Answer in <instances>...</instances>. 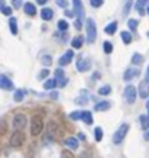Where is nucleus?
<instances>
[{"mask_svg": "<svg viewBox=\"0 0 149 158\" xmlns=\"http://www.w3.org/2000/svg\"><path fill=\"white\" fill-rule=\"evenodd\" d=\"M61 158H75L74 157V154L71 151H68V149H64L62 154H61Z\"/></svg>", "mask_w": 149, "mask_h": 158, "instance_id": "nucleus-36", "label": "nucleus"}, {"mask_svg": "<svg viewBox=\"0 0 149 158\" xmlns=\"http://www.w3.org/2000/svg\"><path fill=\"white\" fill-rule=\"evenodd\" d=\"M2 13L6 15V16H10V15H12V7H9V6H5V7L2 9Z\"/></svg>", "mask_w": 149, "mask_h": 158, "instance_id": "nucleus-39", "label": "nucleus"}, {"mask_svg": "<svg viewBox=\"0 0 149 158\" xmlns=\"http://www.w3.org/2000/svg\"><path fill=\"white\" fill-rule=\"evenodd\" d=\"M75 67H77L78 71H81V73L88 71V70H90V67H91V62H90V60H86V58H78Z\"/></svg>", "mask_w": 149, "mask_h": 158, "instance_id": "nucleus-11", "label": "nucleus"}, {"mask_svg": "<svg viewBox=\"0 0 149 158\" xmlns=\"http://www.w3.org/2000/svg\"><path fill=\"white\" fill-rule=\"evenodd\" d=\"M94 136H96L97 142H100L101 139H103V129H101L100 126H97L96 129H94Z\"/></svg>", "mask_w": 149, "mask_h": 158, "instance_id": "nucleus-31", "label": "nucleus"}, {"mask_svg": "<svg viewBox=\"0 0 149 158\" xmlns=\"http://www.w3.org/2000/svg\"><path fill=\"white\" fill-rule=\"evenodd\" d=\"M65 145H67V148H70V149H78L80 142H78L77 138H72V136H70V138L65 139Z\"/></svg>", "mask_w": 149, "mask_h": 158, "instance_id": "nucleus-14", "label": "nucleus"}, {"mask_svg": "<svg viewBox=\"0 0 149 158\" xmlns=\"http://www.w3.org/2000/svg\"><path fill=\"white\" fill-rule=\"evenodd\" d=\"M23 97H25V90H16L14 91V96H13V100L14 102H22L23 100Z\"/></svg>", "mask_w": 149, "mask_h": 158, "instance_id": "nucleus-28", "label": "nucleus"}, {"mask_svg": "<svg viewBox=\"0 0 149 158\" xmlns=\"http://www.w3.org/2000/svg\"><path fill=\"white\" fill-rule=\"evenodd\" d=\"M7 132V122L5 119L0 120V135H5Z\"/></svg>", "mask_w": 149, "mask_h": 158, "instance_id": "nucleus-32", "label": "nucleus"}, {"mask_svg": "<svg viewBox=\"0 0 149 158\" xmlns=\"http://www.w3.org/2000/svg\"><path fill=\"white\" fill-rule=\"evenodd\" d=\"M9 28H10V32L13 35H18V22L14 18H10L9 19Z\"/></svg>", "mask_w": 149, "mask_h": 158, "instance_id": "nucleus-23", "label": "nucleus"}, {"mask_svg": "<svg viewBox=\"0 0 149 158\" xmlns=\"http://www.w3.org/2000/svg\"><path fill=\"white\" fill-rule=\"evenodd\" d=\"M148 15H149V6H148Z\"/></svg>", "mask_w": 149, "mask_h": 158, "instance_id": "nucleus-52", "label": "nucleus"}, {"mask_svg": "<svg viewBox=\"0 0 149 158\" xmlns=\"http://www.w3.org/2000/svg\"><path fill=\"white\" fill-rule=\"evenodd\" d=\"M83 42H84V38L78 35V36H75V38L71 41V45H72V48L77 49V48H81L83 47Z\"/></svg>", "mask_w": 149, "mask_h": 158, "instance_id": "nucleus-21", "label": "nucleus"}, {"mask_svg": "<svg viewBox=\"0 0 149 158\" xmlns=\"http://www.w3.org/2000/svg\"><path fill=\"white\" fill-rule=\"evenodd\" d=\"M42 62L45 64V65H51V64H52V57H51V55H43Z\"/></svg>", "mask_w": 149, "mask_h": 158, "instance_id": "nucleus-35", "label": "nucleus"}, {"mask_svg": "<svg viewBox=\"0 0 149 158\" xmlns=\"http://www.w3.org/2000/svg\"><path fill=\"white\" fill-rule=\"evenodd\" d=\"M136 87L129 84V86H126L125 91H123V97H125V100L129 103V105H133L136 102Z\"/></svg>", "mask_w": 149, "mask_h": 158, "instance_id": "nucleus-5", "label": "nucleus"}, {"mask_svg": "<svg viewBox=\"0 0 149 158\" xmlns=\"http://www.w3.org/2000/svg\"><path fill=\"white\" fill-rule=\"evenodd\" d=\"M86 31H87V41L88 44H94L97 39V28L94 19H87L86 20Z\"/></svg>", "mask_w": 149, "mask_h": 158, "instance_id": "nucleus-1", "label": "nucleus"}, {"mask_svg": "<svg viewBox=\"0 0 149 158\" xmlns=\"http://www.w3.org/2000/svg\"><path fill=\"white\" fill-rule=\"evenodd\" d=\"M6 6V3H5V0H0V12H2V9Z\"/></svg>", "mask_w": 149, "mask_h": 158, "instance_id": "nucleus-46", "label": "nucleus"}, {"mask_svg": "<svg viewBox=\"0 0 149 158\" xmlns=\"http://www.w3.org/2000/svg\"><path fill=\"white\" fill-rule=\"evenodd\" d=\"M138 94H139L142 99H148V97H149V80H146V78H145L143 81H140Z\"/></svg>", "mask_w": 149, "mask_h": 158, "instance_id": "nucleus-8", "label": "nucleus"}, {"mask_svg": "<svg viewBox=\"0 0 149 158\" xmlns=\"http://www.w3.org/2000/svg\"><path fill=\"white\" fill-rule=\"evenodd\" d=\"M36 2H38V5H45V3H46V2H48V0H36Z\"/></svg>", "mask_w": 149, "mask_h": 158, "instance_id": "nucleus-47", "label": "nucleus"}, {"mask_svg": "<svg viewBox=\"0 0 149 158\" xmlns=\"http://www.w3.org/2000/svg\"><path fill=\"white\" fill-rule=\"evenodd\" d=\"M55 80H57L58 87H65V84H67V77H65V73L62 71V68H57V70H55Z\"/></svg>", "mask_w": 149, "mask_h": 158, "instance_id": "nucleus-9", "label": "nucleus"}, {"mask_svg": "<svg viewBox=\"0 0 149 158\" xmlns=\"http://www.w3.org/2000/svg\"><path fill=\"white\" fill-rule=\"evenodd\" d=\"M68 28H70V25H68L67 20L62 19V20H59V22H58V29H59L61 32H67Z\"/></svg>", "mask_w": 149, "mask_h": 158, "instance_id": "nucleus-30", "label": "nucleus"}, {"mask_svg": "<svg viewBox=\"0 0 149 158\" xmlns=\"http://www.w3.org/2000/svg\"><path fill=\"white\" fill-rule=\"evenodd\" d=\"M25 139H26V136H25L23 132L19 129H16L13 134H12V136H10V145H12L13 148H19V147H22V145L25 144Z\"/></svg>", "mask_w": 149, "mask_h": 158, "instance_id": "nucleus-3", "label": "nucleus"}, {"mask_svg": "<svg viewBox=\"0 0 149 158\" xmlns=\"http://www.w3.org/2000/svg\"><path fill=\"white\" fill-rule=\"evenodd\" d=\"M146 36H148V38H149V31H148V32H146Z\"/></svg>", "mask_w": 149, "mask_h": 158, "instance_id": "nucleus-51", "label": "nucleus"}, {"mask_svg": "<svg viewBox=\"0 0 149 158\" xmlns=\"http://www.w3.org/2000/svg\"><path fill=\"white\" fill-rule=\"evenodd\" d=\"M0 89H3V90H13L14 89L13 81L5 74H0Z\"/></svg>", "mask_w": 149, "mask_h": 158, "instance_id": "nucleus-7", "label": "nucleus"}, {"mask_svg": "<svg viewBox=\"0 0 149 158\" xmlns=\"http://www.w3.org/2000/svg\"><path fill=\"white\" fill-rule=\"evenodd\" d=\"M23 10H25V13L29 15V16H35L36 15V6L32 5V3H25Z\"/></svg>", "mask_w": 149, "mask_h": 158, "instance_id": "nucleus-15", "label": "nucleus"}, {"mask_svg": "<svg viewBox=\"0 0 149 158\" xmlns=\"http://www.w3.org/2000/svg\"><path fill=\"white\" fill-rule=\"evenodd\" d=\"M72 5H74V15L78 16V19H84V7H83V2L81 0H72Z\"/></svg>", "mask_w": 149, "mask_h": 158, "instance_id": "nucleus-10", "label": "nucleus"}, {"mask_svg": "<svg viewBox=\"0 0 149 158\" xmlns=\"http://www.w3.org/2000/svg\"><path fill=\"white\" fill-rule=\"evenodd\" d=\"M148 2L149 0H138L136 2V10L140 15H145V6H148Z\"/></svg>", "mask_w": 149, "mask_h": 158, "instance_id": "nucleus-20", "label": "nucleus"}, {"mask_svg": "<svg viewBox=\"0 0 149 158\" xmlns=\"http://www.w3.org/2000/svg\"><path fill=\"white\" fill-rule=\"evenodd\" d=\"M86 125H91L93 123V115L90 112H81V119Z\"/></svg>", "mask_w": 149, "mask_h": 158, "instance_id": "nucleus-19", "label": "nucleus"}, {"mask_svg": "<svg viewBox=\"0 0 149 158\" xmlns=\"http://www.w3.org/2000/svg\"><path fill=\"white\" fill-rule=\"evenodd\" d=\"M48 76H49V71H48V70H42V71L39 73V78H41V80H42V78H46Z\"/></svg>", "mask_w": 149, "mask_h": 158, "instance_id": "nucleus-42", "label": "nucleus"}, {"mask_svg": "<svg viewBox=\"0 0 149 158\" xmlns=\"http://www.w3.org/2000/svg\"><path fill=\"white\" fill-rule=\"evenodd\" d=\"M43 129V122H42V118L39 115L34 116L32 118V122H30V134L34 136H38Z\"/></svg>", "mask_w": 149, "mask_h": 158, "instance_id": "nucleus-4", "label": "nucleus"}, {"mask_svg": "<svg viewBox=\"0 0 149 158\" xmlns=\"http://www.w3.org/2000/svg\"><path fill=\"white\" fill-rule=\"evenodd\" d=\"M70 118H71L72 120H78V119H81V112H72L71 115H70Z\"/></svg>", "mask_w": 149, "mask_h": 158, "instance_id": "nucleus-37", "label": "nucleus"}, {"mask_svg": "<svg viewBox=\"0 0 149 158\" xmlns=\"http://www.w3.org/2000/svg\"><path fill=\"white\" fill-rule=\"evenodd\" d=\"M127 131H129V125H127V123L120 125V126H119V129L113 134V144H115V145H120L122 142L125 141L126 135H127Z\"/></svg>", "mask_w": 149, "mask_h": 158, "instance_id": "nucleus-2", "label": "nucleus"}, {"mask_svg": "<svg viewBox=\"0 0 149 158\" xmlns=\"http://www.w3.org/2000/svg\"><path fill=\"white\" fill-rule=\"evenodd\" d=\"M26 122H28V118H26L25 113H18V115H14V118H13V128H14V131L16 129L22 131L25 126H26Z\"/></svg>", "mask_w": 149, "mask_h": 158, "instance_id": "nucleus-6", "label": "nucleus"}, {"mask_svg": "<svg viewBox=\"0 0 149 158\" xmlns=\"http://www.w3.org/2000/svg\"><path fill=\"white\" fill-rule=\"evenodd\" d=\"M57 86H58L57 80H55V78H51V80H46V81H45L43 89H45V90H52V89H55Z\"/></svg>", "mask_w": 149, "mask_h": 158, "instance_id": "nucleus-24", "label": "nucleus"}, {"mask_svg": "<svg viewBox=\"0 0 149 158\" xmlns=\"http://www.w3.org/2000/svg\"><path fill=\"white\" fill-rule=\"evenodd\" d=\"M111 107V105H110V102H106V100H103V102H99L96 105V107L94 109L96 110H99V112H106V110H109Z\"/></svg>", "mask_w": 149, "mask_h": 158, "instance_id": "nucleus-17", "label": "nucleus"}, {"mask_svg": "<svg viewBox=\"0 0 149 158\" xmlns=\"http://www.w3.org/2000/svg\"><path fill=\"white\" fill-rule=\"evenodd\" d=\"M146 80H149V65H148V68H146Z\"/></svg>", "mask_w": 149, "mask_h": 158, "instance_id": "nucleus-49", "label": "nucleus"}, {"mask_svg": "<svg viewBox=\"0 0 149 158\" xmlns=\"http://www.w3.org/2000/svg\"><path fill=\"white\" fill-rule=\"evenodd\" d=\"M146 109H148V116H149V99L146 100Z\"/></svg>", "mask_w": 149, "mask_h": 158, "instance_id": "nucleus-50", "label": "nucleus"}, {"mask_svg": "<svg viewBox=\"0 0 149 158\" xmlns=\"http://www.w3.org/2000/svg\"><path fill=\"white\" fill-rule=\"evenodd\" d=\"M74 26H75V29H78V31H80V29H83V20L81 19H77L75 22H74Z\"/></svg>", "mask_w": 149, "mask_h": 158, "instance_id": "nucleus-43", "label": "nucleus"}, {"mask_svg": "<svg viewBox=\"0 0 149 158\" xmlns=\"http://www.w3.org/2000/svg\"><path fill=\"white\" fill-rule=\"evenodd\" d=\"M12 5H13L14 9H19L20 5H22V0H12Z\"/></svg>", "mask_w": 149, "mask_h": 158, "instance_id": "nucleus-44", "label": "nucleus"}, {"mask_svg": "<svg viewBox=\"0 0 149 158\" xmlns=\"http://www.w3.org/2000/svg\"><path fill=\"white\" fill-rule=\"evenodd\" d=\"M57 132H58L57 125L54 123V122H49V125H48V138L55 139V136H57Z\"/></svg>", "mask_w": 149, "mask_h": 158, "instance_id": "nucleus-18", "label": "nucleus"}, {"mask_svg": "<svg viewBox=\"0 0 149 158\" xmlns=\"http://www.w3.org/2000/svg\"><path fill=\"white\" fill-rule=\"evenodd\" d=\"M139 76V70L138 68H127L123 74V80L125 81H130V80H133L135 77Z\"/></svg>", "mask_w": 149, "mask_h": 158, "instance_id": "nucleus-12", "label": "nucleus"}, {"mask_svg": "<svg viewBox=\"0 0 149 158\" xmlns=\"http://www.w3.org/2000/svg\"><path fill=\"white\" fill-rule=\"evenodd\" d=\"M103 48H104V52L106 54H111L113 52V45L110 42H104L103 44Z\"/></svg>", "mask_w": 149, "mask_h": 158, "instance_id": "nucleus-34", "label": "nucleus"}, {"mask_svg": "<svg viewBox=\"0 0 149 158\" xmlns=\"http://www.w3.org/2000/svg\"><path fill=\"white\" fill-rule=\"evenodd\" d=\"M148 138H149V132H148Z\"/></svg>", "mask_w": 149, "mask_h": 158, "instance_id": "nucleus-53", "label": "nucleus"}, {"mask_svg": "<svg viewBox=\"0 0 149 158\" xmlns=\"http://www.w3.org/2000/svg\"><path fill=\"white\" fill-rule=\"evenodd\" d=\"M65 16H67V18H74V12L65 9Z\"/></svg>", "mask_w": 149, "mask_h": 158, "instance_id": "nucleus-45", "label": "nucleus"}, {"mask_svg": "<svg viewBox=\"0 0 149 158\" xmlns=\"http://www.w3.org/2000/svg\"><path fill=\"white\" fill-rule=\"evenodd\" d=\"M111 91V87L110 86H101L99 90H97V93L100 94V96H107V94H110Z\"/></svg>", "mask_w": 149, "mask_h": 158, "instance_id": "nucleus-27", "label": "nucleus"}, {"mask_svg": "<svg viewBox=\"0 0 149 158\" xmlns=\"http://www.w3.org/2000/svg\"><path fill=\"white\" fill-rule=\"evenodd\" d=\"M127 28H129L130 31H136V28H138V20L136 19H129V22H127Z\"/></svg>", "mask_w": 149, "mask_h": 158, "instance_id": "nucleus-33", "label": "nucleus"}, {"mask_svg": "<svg viewBox=\"0 0 149 158\" xmlns=\"http://www.w3.org/2000/svg\"><path fill=\"white\" fill-rule=\"evenodd\" d=\"M143 62V57L140 55V54H133V57H132V64H135V65H139Z\"/></svg>", "mask_w": 149, "mask_h": 158, "instance_id": "nucleus-29", "label": "nucleus"}, {"mask_svg": "<svg viewBox=\"0 0 149 158\" xmlns=\"http://www.w3.org/2000/svg\"><path fill=\"white\" fill-rule=\"evenodd\" d=\"M54 16V12L52 9H49V7H43L42 10H41V18H42L43 20H51Z\"/></svg>", "mask_w": 149, "mask_h": 158, "instance_id": "nucleus-16", "label": "nucleus"}, {"mask_svg": "<svg viewBox=\"0 0 149 158\" xmlns=\"http://www.w3.org/2000/svg\"><path fill=\"white\" fill-rule=\"evenodd\" d=\"M139 120H140V126H142V129L143 131H146L149 128V116L148 115H142L139 118Z\"/></svg>", "mask_w": 149, "mask_h": 158, "instance_id": "nucleus-26", "label": "nucleus"}, {"mask_svg": "<svg viewBox=\"0 0 149 158\" xmlns=\"http://www.w3.org/2000/svg\"><path fill=\"white\" fill-rule=\"evenodd\" d=\"M104 31H106V34L107 35H113L116 32V31H117V22H111V23H109L106 26V29H104Z\"/></svg>", "mask_w": 149, "mask_h": 158, "instance_id": "nucleus-22", "label": "nucleus"}, {"mask_svg": "<svg viewBox=\"0 0 149 158\" xmlns=\"http://www.w3.org/2000/svg\"><path fill=\"white\" fill-rule=\"evenodd\" d=\"M72 58H74V52H72V51H67L62 57L58 60V62H59V65L64 67V65H68V64L72 61Z\"/></svg>", "mask_w": 149, "mask_h": 158, "instance_id": "nucleus-13", "label": "nucleus"}, {"mask_svg": "<svg viewBox=\"0 0 149 158\" xmlns=\"http://www.w3.org/2000/svg\"><path fill=\"white\" fill-rule=\"evenodd\" d=\"M57 5L59 6V7H62V9H65L68 6V0H57Z\"/></svg>", "mask_w": 149, "mask_h": 158, "instance_id": "nucleus-40", "label": "nucleus"}, {"mask_svg": "<svg viewBox=\"0 0 149 158\" xmlns=\"http://www.w3.org/2000/svg\"><path fill=\"white\" fill-rule=\"evenodd\" d=\"M132 5H133V2H132V0H127V3H126V6H125V9H123V13H125V15L129 13V10H130V7H132Z\"/></svg>", "mask_w": 149, "mask_h": 158, "instance_id": "nucleus-38", "label": "nucleus"}, {"mask_svg": "<svg viewBox=\"0 0 149 158\" xmlns=\"http://www.w3.org/2000/svg\"><path fill=\"white\" fill-rule=\"evenodd\" d=\"M103 5V0H91V6L93 7H100Z\"/></svg>", "mask_w": 149, "mask_h": 158, "instance_id": "nucleus-41", "label": "nucleus"}, {"mask_svg": "<svg viewBox=\"0 0 149 158\" xmlns=\"http://www.w3.org/2000/svg\"><path fill=\"white\" fill-rule=\"evenodd\" d=\"M120 38H122V41H123L126 45H129V44L132 42V35H130L129 31H123V32L120 34Z\"/></svg>", "mask_w": 149, "mask_h": 158, "instance_id": "nucleus-25", "label": "nucleus"}, {"mask_svg": "<svg viewBox=\"0 0 149 158\" xmlns=\"http://www.w3.org/2000/svg\"><path fill=\"white\" fill-rule=\"evenodd\" d=\"M51 97H52V99H58V93H57V91H55V93H52V94H51Z\"/></svg>", "mask_w": 149, "mask_h": 158, "instance_id": "nucleus-48", "label": "nucleus"}]
</instances>
